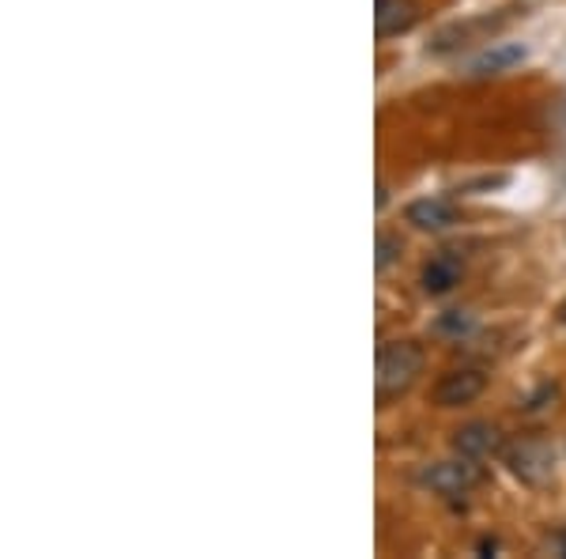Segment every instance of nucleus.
I'll list each match as a JSON object with an SVG mask.
<instances>
[{
	"mask_svg": "<svg viewBox=\"0 0 566 559\" xmlns=\"http://www.w3.org/2000/svg\"><path fill=\"white\" fill-rule=\"evenodd\" d=\"M423 371V348L416 341H389L378 352V405H389L392 397L412 390V382Z\"/></svg>",
	"mask_w": 566,
	"mask_h": 559,
	"instance_id": "nucleus-1",
	"label": "nucleus"
},
{
	"mask_svg": "<svg viewBox=\"0 0 566 559\" xmlns=\"http://www.w3.org/2000/svg\"><path fill=\"white\" fill-rule=\"evenodd\" d=\"M488 390V374L476 371V366H461V371H450L438 379L434 386V405L438 408H461L472 405L480 393Z\"/></svg>",
	"mask_w": 566,
	"mask_h": 559,
	"instance_id": "nucleus-2",
	"label": "nucleus"
},
{
	"mask_svg": "<svg viewBox=\"0 0 566 559\" xmlns=\"http://www.w3.org/2000/svg\"><path fill=\"white\" fill-rule=\"evenodd\" d=\"M506 465L522 476L525 484H547L555 473V457L547 451L544 443H533V438H525V443L510 446L506 451Z\"/></svg>",
	"mask_w": 566,
	"mask_h": 559,
	"instance_id": "nucleus-3",
	"label": "nucleus"
},
{
	"mask_svg": "<svg viewBox=\"0 0 566 559\" xmlns=\"http://www.w3.org/2000/svg\"><path fill=\"white\" fill-rule=\"evenodd\" d=\"M423 484H431L438 495H464L472 484H480V469L472 457H458V462H438L423 473Z\"/></svg>",
	"mask_w": 566,
	"mask_h": 559,
	"instance_id": "nucleus-4",
	"label": "nucleus"
},
{
	"mask_svg": "<svg viewBox=\"0 0 566 559\" xmlns=\"http://www.w3.org/2000/svg\"><path fill=\"white\" fill-rule=\"evenodd\" d=\"M416 20H419L416 0H374V31H378V39L405 34Z\"/></svg>",
	"mask_w": 566,
	"mask_h": 559,
	"instance_id": "nucleus-5",
	"label": "nucleus"
},
{
	"mask_svg": "<svg viewBox=\"0 0 566 559\" xmlns=\"http://www.w3.org/2000/svg\"><path fill=\"white\" fill-rule=\"evenodd\" d=\"M453 451L461 457L480 462V457H491L502 451V435L491 424H464L458 435H453Z\"/></svg>",
	"mask_w": 566,
	"mask_h": 559,
	"instance_id": "nucleus-6",
	"label": "nucleus"
},
{
	"mask_svg": "<svg viewBox=\"0 0 566 559\" xmlns=\"http://www.w3.org/2000/svg\"><path fill=\"white\" fill-rule=\"evenodd\" d=\"M461 283V258L458 253H438L423 269V291L427 296H446Z\"/></svg>",
	"mask_w": 566,
	"mask_h": 559,
	"instance_id": "nucleus-7",
	"label": "nucleus"
},
{
	"mask_svg": "<svg viewBox=\"0 0 566 559\" xmlns=\"http://www.w3.org/2000/svg\"><path fill=\"white\" fill-rule=\"evenodd\" d=\"M453 208L446 200H416L408 205V224H416L419 231H446L453 224Z\"/></svg>",
	"mask_w": 566,
	"mask_h": 559,
	"instance_id": "nucleus-8",
	"label": "nucleus"
},
{
	"mask_svg": "<svg viewBox=\"0 0 566 559\" xmlns=\"http://www.w3.org/2000/svg\"><path fill=\"white\" fill-rule=\"evenodd\" d=\"M517 61H525L522 45H499V50L483 53L476 65H472V72H476V76H488V72H502V69H510V65H517Z\"/></svg>",
	"mask_w": 566,
	"mask_h": 559,
	"instance_id": "nucleus-9",
	"label": "nucleus"
},
{
	"mask_svg": "<svg viewBox=\"0 0 566 559\" xmlns=\"http://www.w3.org/2000/svg\"><path fill=\"white\" fill-rule=\"evenodd\" d=\"M397 250H400V242L392 235H378V258H374V265L378 269H389V261L397 258Z\"/></svg>",
	"mask_w": 566,
	"mask_h": 559,
	"instance_id": "nucleus-10",
	"label": "nucleus"
},
{
	"mask_svg": "<svg viewBox=\"0 0 566 559\" xmlns=\"http://www.w3.org/2000/svg\"><path fill=\"white\" fill-rule=\"evenodd\" d=\"M469 325H472V318L461 314V310H450V314L438 318V329H442V333H464Z\"/></svg>",
	"mask_w": 566,
	"mask_h": 559,
	"instance_id": "nucleus-11",
	"label": "nucleus"
},
{
	"mask_svg": "<svg viewBox=\"0 0 566 559\" xmlns=\"http://www.w3.org/2000/svg\"><path fill=\"white\" fill-rule=\"evenodd\" d=\"M480 552H483V556H488V552H499V540L483 537V540H480Z\"/></svg>",
	"mask_w": 566,
	"mask_h": 559,
	"instance_id": "nucleus-12",
	"label": "nucleus"
},
{
	"mask_svg": "<svg viewBox=\"0 0 566 559\" xmlns=\"http://www.w3.org/2000/svg\"><path fill=\"white\" fill-rule=\"evenodd\" d=\"M555 548H559V556L566 559V529H563V534H559V537H555Z\"/></svg>",
	"mask_w": 566,
	"mask_h": 559,
	"instance_id": "nucleus-13",
	"label": "nucleus"
},
{
	"mask_svg": "<svg viewBox=\"0 0 566 559\" xmlns=\"http://www.w3.org/2000/svg\"><path fill=\"white\" fill-rule=\"evenodd\" d=\"M559 322L566 325V302H563V307H559Z\"/></svg>",
	"mask_w": 566,
	"mask_h": 559,
	"instance_id": "nucleus-14",
	"label": "nucleus"
}]
</instances>
